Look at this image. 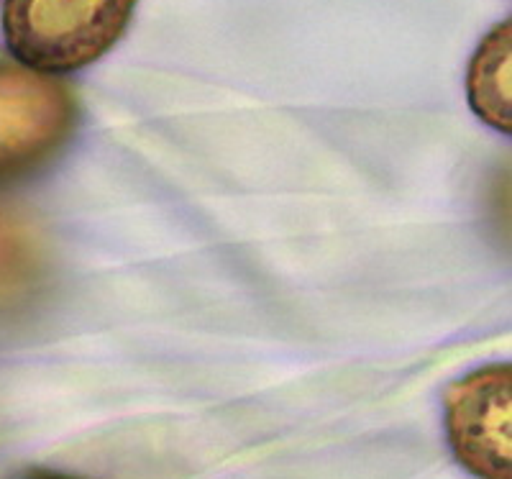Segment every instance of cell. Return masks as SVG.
<instances>
[{
	"mask_svg": "<svg viewBox=\"0 0 512 479\" xmlns=\"http://www.w3.org/2000/svg\"><path fill=\"white\" fill-rule=\"evenodd\" d=\"M472 111L492 129L512 131V26L502 21L482 39L466 72Z\"/></svg>",
	"mask_w": 512,
	"mask_h": 479,
	"instance_id": "4",
	"label": "cell"
},
{
	"mask_svg": "<svg viewBox=\"0 0 512 479\" xmlns=\"http://www.w3.org/2000/svg\"><path fill=\"white\" fill-rule=\"evenodd\" d=\"M139 0H6L3 34L16 62L47 75L90 67L116 47Z\"/></svg>",
	"mask_w": 512,
	"mask_h": 479,
	"instance_id": "1",
	"label": "cell"
},
{
	"mask_svg": "<svg viewBox=\"0 0 512 479\" xmlns=\"http://www.w3.org/2000/svg\"><path fill=\"white\" fill-rule=\"evenodd\" d=\"M26 479H75V477H67V474H57V472H36Z\"/></svg>",
	"mask_w": 512,
	"mask_h": 479,
	"instance_id": "6",
	"label": "cell"
},
{
	"mask_svg": "<svg viewBox=\"0 0 512 479\" xmlns=\"http://www.w3.org/2000/svg\"><path fill=\"white\" fill-rule=\"evenodd\" d=\"M448 446L477 479H512V367L487 364L443 392Z\"/></svg>",
	"mask_w": 512,
	"mask_h": 479,
	"instance_id": "3",
	"label": "cell"
},
{
	"mask_svg": "<svg viewBox=\"0 0 512 479\" xmlns=\"http://www.w3.org/2000/svg\"><path fill=\"white\" fill-rule=\"evenodd\" d=\"M39 277V254L24 226L0 211V305L24 298Z\"/></svg>",
	"mask_w": 512,
	"mask_h": 479,
	"instance_id": "5",
	"label": "cell"
},
{
	"mask_svg": "<svg viewBox=\"0 0 512 479\" xmlns=\"http://www.w3.org/2000/svg\"><path fill=\"white\" fill-rule=\"evenodd\" d=\"M77 123L80 103L67 82L0 59V185L34 177L52 164Z\"/></svg>",
	"mask_w": 512,
	"mask_h": 479,
	"instance_id": "2",
	"label": "cell"
}]
</instances>
